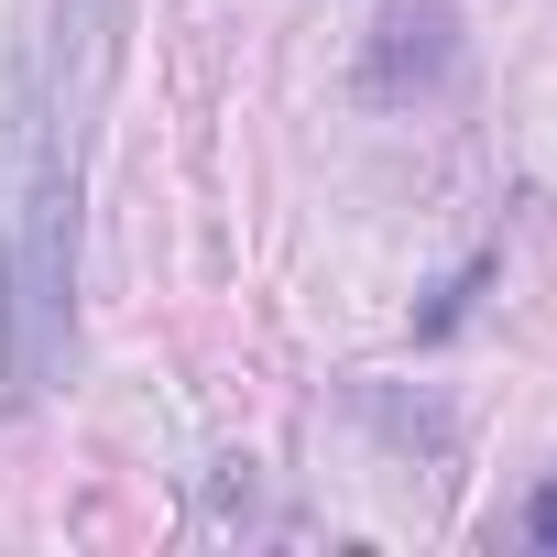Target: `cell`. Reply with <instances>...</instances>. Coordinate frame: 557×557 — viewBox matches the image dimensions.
<instances>
[{
	"label": "cell",
	"instance_id": "6da1fadb",
	"mask_svg": "<svg viewBox=\"0 0 557 557\" xmlns=\"http://www.w3.org/2000/svg\"><path fill=\"white\" fill-rule=\"evenodd\" d=\"M524 535H535V546H546V557H557V481H546V492H535V503H524Z\"/></svg>",
	"mask_w": 557,
	"mask_h": 557
}]
</instances>
